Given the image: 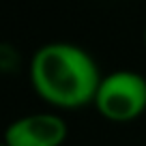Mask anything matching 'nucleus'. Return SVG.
<instances>
[{"mask_svg":"<svg viewBox=\"0 0 146 146\" xmlns=\"http://www.w3.org/2000/svg\"><path fill=\"white\" fill-rule=\"evenodd\" d=\"M30 82L47 103L78 110L95 101L101 75L86 50L71 43H47L32 56Z\"/></svg>","mask_w":146,"mask_h":146,"instance_id":"1","label":"nucleus"},{"mask_svg":"<svg viewBox=\"0 0 146 146\" xmlns=\"http://www.w3.org/2000/svg\"><path fill=\"white\" fill-rule=\"evenodd\" d=\"M92 103L110 123H131L146 110V80L127 69L108 73L101 78Z\"/></svg>","mask_w":146,"mask_h":146,"instance_id":"2","label":"nucleus"},{"mask_svg":"<svg viewBox=\"0 0 146 146\" xmlns=\"http://www.w3.org/2000/svg\"><path fill=\"white\" fill-rule=\"evenodd\" d=\"M67 123L56 114H28L5 131V146H60L67 140Z\"/></svg>","mask_w":146,"mask_h":146,"instance_id":"3","label":"nucleus"},{"mask_svg":"<svg viewBox=\"0 0 146 146\" xmlns=\"http://www.w3.org/2000/svg\"><path fill=\"white\" fill-rule=\"evenodd\" d=\"M19 67V54L13 45L0 43V71L2 73H11Z\"/></svg>","mask_w":146,"mask_h":146,"instance_id":"4","label":"nucleus"},{"mask_svg":"<svg viewBox=\"0 0 146 146\" xmlns=\"http://www.w3.org/2000/svg\"><path fill=\"white\" fill-rule=\"evenodd\" d=\"M144 47H146V28H144Z\"/></svg>","mask_w":146,"mask_h":146,"instance_id":"5","label":"nucleus"},{"mask_svg":"<svg viewBox=\"0 0 146 146\" xmlns=\"http://www.w3.org/2000/svg\"><path fill=\"white\" fill-rule=\"evenodd\" d=\"M0 146H5V144H0Z\"/></svg>","mask_w":146,"mask_h":146,"instance_id":"6","label":"nucleus"}]
</instances>
